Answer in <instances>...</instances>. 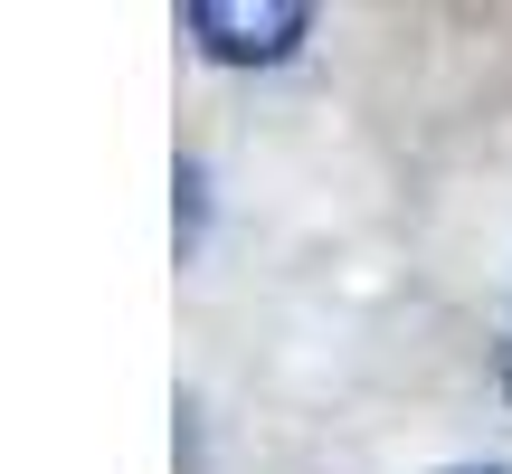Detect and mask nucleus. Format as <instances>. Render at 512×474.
Wrapping results in <instances>:
<instances>
[{
  "mask_svg": "<svg viewBox=\"0 0 512 474\" xmlns=\"http://www.w3.org/2000/svg\"><path fill=\"white\" fill-rule=\"evenodd\" d=\"M181 38L209 67H285L313 38L304 0H181Z\"/></svg>",
  "mask_w": 512,
  "mask_h": 474,
  "instance_id": "1",
  "label": "nucleus"
},
{
  "mask_svg": "<svg viewBox=\"0 0 512 474\" xmlns=\"http://www.w3.org/2000/svg\"><path fill=\"white\" fill-rule=\"evenodd\" d=\"M503 370H512V351H503Z\"/></svg>",
  "mask_w": 512,
  "mask_h": 474,
  "instance_id": "4",
  "label": "nucleus"
},
{
  "mask_svg": "<svg viewBox=\"0 0 512 474\" xmlns=\"http://www.w3.org/2000/svg\"><path fill=\"white\" fill-rule=\"evenodd\" d=\"M200 219H209V171L181 162V247H200Z\"/></svg>",
  "mask_w": 512,
  "mask_h": 474,
  "instance_id": "2",
  "label": "nucleus"
},
{
  "mask_svg": "<svg viewBox=\"0 0 512 474\" xmlns=\"http://www.w3.org/2000/svg\"><path fill=\"white\" fill-rule=\"evenodd\" d=\"M437 474H512V465H437Z\"/></svg>",
  "mask_w": 512,
  "mask_h": 474,
  "instance_id": "3",
  "label": "nucleus"
}]
</instances>
